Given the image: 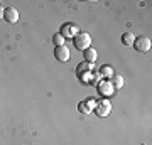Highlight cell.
<instances>
[{"instance_id":"cell-5","label":"cell","mask_w":152,"mask_h":145,"mask_svg":"<svg viewBox=\"0 0 152 145\" xmlns=\"http://www.w3.org/2000/svg\"><path fill=\"white\" fill-rule=\"evenodd\" d=\"M54 58L59 63H68V59H69V49L66 47V46L54 47Z\"/></svg>"},{"instance_id":"cell-6","label":"cell","mask_w":152,"mask_h":145,"mask_svg":"<svg viewBox=\"0 0 152 145\" xmlns=\"http://www.w3.org/2000/svg\"><path fill=\"white\" fill-rule=\"evenodd\" d=\"M98 91H100L102 96H112L115 93V90H113V86H112V83H110L108 79H103L98 85Z\"/></svg>"},{"instance_id":"cell-12","label":"cell","mask_w":152,"mask_h":145,"mask_svg":"<svg viewBox=\"0 0 152 145\" xmlns=\"http://www.w3.org/2000/svg\"><path fill=\"white\" fill-rule=\"evenodd\" d=\"M100 74L103 76V78H112V76H113V68H112V66H108V64L102 66V69H100Z\"/></svg>"},{"instance_id":"cell-15","label":"cell","mask_w":152,"mask_h":145,"mask_svg":"<svg viewBox=\"0 0 152 145\" xmlns=\"http://www.w3.org/2000/svg\"><path fill=\"white\" fill-rule=\"evenodd\" d=\"M78 110H80V113H83V115H90V113L93 111L91 108H90V106L86 105V101L80 103V105H78Z\"/></svg>"},{"instance_id":"cell-14","label":"cell","mask_w":152,"mask_h":145,"mask_svg":"<svg viewBox=\"0 0 152 145\" xmlns=\"http://www.w3.org/2000/svg\"><path fill=\"white\" fill-rule=\"evenodd\" d=\"M64 41L66 39L61 36V34H54L53 36V44H54V47H59V46H64Z\"/></svg>"},{"instance_id":"cell-7","label":"cell","mask_w":152,"mask_h":145,"mask_svg":"<svg viewBox=\"0 0 152 145\" xmlns=\"http://www.w3.org/2000/svg\"><path fill=\"white\" fill-rule=\"evenodd\" d=\"M4 19H5L9 24H15V22L19 20V12H17V9H14V7L5 9V12H4Z\"/></svg>"},{"instance_id":"cell-13","label":"cell","mask_w":152,"mask_h":145,"mask_svg":"<svg viewBox=\"0 0 152 145\" xmlns=\"http://www.w3.org/2000/svg\"><path fill=\"white\" fill-rule=\"evenodd\" d=\"M102 78L103 76L100 74V71H95V73H91V79H90V85H93V86H98L100 83H102Z\"/></svg>"},{"instance_id":"cell-9","label":"cell","mask_w":152,"mask_h":145,"mask_svg":"<svg viewBox=\"0 0 152 145\" xmlns=\"http://www.w3.org/2000/svg\"><path fill=\"white\" fill-rule=\"evenodd\" d=\"M134 41H135V36H134L132 32L122 34V44H124V46H132V44H134Z\"/></svg>"},{"instance_id":"cell-11","label":"cell","mask_w":152,"mask_h":145,"mask_svg":"<svg viewBox=\"0 0 152 145\" xmlns=\"http://www.w3.org/2000/svg\"><path fill=\"white\" fill-rule=\"evenodd\" d=\"M76 73H78V76L85 74V73H91V64L90 63H83V64H80L76 68Z\"/></svg>"},{"instance_id":"cell-10","label":"cell","mask_w":152,"mask_h":145,"mask_svg":"<svg viewBox=\"0 0 152 145\" xmlns=\"http://www.w3.org/2000/svg\"><path fill=\"white\" fill-rule=\"evenodd\" d=\"M108 81L112 83L113 90H118V88H122V86H124V78H122V76H112Z\"/></svg>"},{"instance_id":"cell-17","label":"cell","mask_w":152,"mask_h":145,"mask_svg":"<svg viewBox=\"0 0 152 145\" xmlns=\"http://www.w3.org/2000/svg\"><path fill=\"white\" fill-rule=\"evenodd\" d=\"M4 12H5V9L0 5V19H4Z\"/></svg>"},{"instance_id":"cell-2","label":"cell","mask_w":152,"mask_h":145,"mask_svg":"<svg viewBox=\"0 0 152 145\" xmlns=\"http://www.w3.org/2000/svg\"><path fill=\"white\" fill-rule=\"evenodd\" d=\"M132 46H135V51H139V52H149L151 51V39L145 37V36L137 37Z\"/></svg>"},{"instance_id":"cell-3","label":"cell","mask_w":152,"mask_h":145,"mask_svg":"<svg viewBox=\"0 0 152 145\" xmlns=\"http://www.w3.org/2000/svg\"><path fill=\"white\" fill-rule=\"evenodd\" d=\"M112 111V105H110L108 100H102V101H96V106H95V113L98 117H108V113Z\"/></svg>"},{"instance_id":"cell-8","label":"cell","mask_w":152,"mask_h":145,"mask_svg":"<svg viewBox=\"0 0 152 145\" xmlns=\"http://www.w3.org/2000/svg\"><path fill=\"white\" fill-rule=\"evenodd\" d=\"M83 56H85V63H90V64H91V63H95V61H96V58H98L96 51H95L93 47H88L86 51L83 52Z\"/></svg>"},{"instance_id":"cell-1","label":"cell","mask_w":152,"mask_h":145,"mask_svg":"<svg viewBox=\"0 0 152 145\" xmlns=\"http://www.w3.org/2000/svg\"><path fill=\"white\" fill-rule=\"evenodd\" d=\"M73 42H75V47L78 49V51H86L88 47H90V44H91V37H90V34L88 32H78L73 37Z\"/></svg>"},{"instance_id":"cell-4","label":"cell","mask_w":152,"mask_h":145,"mask_svg":"<svg viewBox=\"0 0 152 145\" xmlns=\"http://www.w3.org/2000/svg\"><path fill=\"white\" fill-rule=\"evenodd\" d=\"M78 32H80V31H78V26H76V24H63L59 34L64 39H73Z\"/></svg>"},{"instance_id":"cell-16","label":"cell","mask_w":152,"mask_h":145,"mask_svg":"<svg viewBox=\"0 0 152 145\" xmlns=\"http://www.w3.org/2000/svg\"><path fill=\"white\" fill-rule=\"evenodd\" d=\"M86 105L91 110H95V106H96V100H93V98H90V100H86Z\"/></svg>"}]
</instances>
